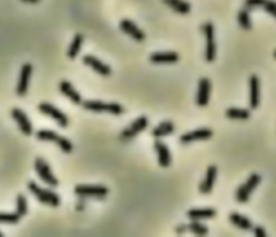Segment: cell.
I'll return each mask as SVG.
<instances>
[{
	"instance_id": "4316f807",
	"label": "cell",
	"mask_w": 276,
	"mask_h": 237,
	"mask_svg": "<svg viewBox=\"0 0 276 237\" xmlns=\"http://www.w3.org/2000/svg\"><path fill=\"white\" fill-rule=\"evenodd\" d=\"M225 117L231 120H248L250 118V110L241 108H229L225 110Z\"/></svg>"
},
{
	"instance_id": "9a60e30c",
	"label": "cell",
	"mask_w": 276,
	"mask_h": 237,
	"mask_svg": "<svg viewBox=\"0 0 276 237\" xmlns=\"http://www.w3.org/2000/svg\"><path fill=\"white\" fill-rule=\"evenodd\" d=\"M11 116L16 123H18L20 130L24 135L30 136L32 134L31 122L29 121L27 114L25 112L21 110L20 108H14L11 111Z\"/></svg>"
},
{
	"instance_id": "f546056e",
	"label": "cell",
	"mask_w": 276,
	"mask_h": 237,
	"mask_svg": "<svg viewBox=\"0 0 276 237\" xmlns=\"http://www.w3.org/2000/svg\"><path fill=\"white\" fill-rule=\"evenodd\" d=\"M28 211V206H27V199L25 196L20 194L16 198V214H18L21 218L25 216Z\"/></svg>"
},
{
	"instance_id": "1f68e13d",
	"label": "cell",
	"mask_w": 276,
	"mask_h": 237,
	"mask_svg": "<svg viewBox=\"0 0 276 237\" xmlns=\"http://www.w3.org/2000/svg\"><path fill=\"white\" fill-rule=\"evenodd\" d=\"M253 232L257 237H266V232L264 230V227L261 225H257L253 227Z\"/></svg>"
},
{
	"instance_id": "cb8c5ba5",
	"label": "cell",
	"mask_w": 276,
	"mask_h": 237,
	"mask_svg": "<svg viewBox=\"0 0 276 237\" xmlns=\"http://www.w3.org/2000/svg\"><path fill=\"white\" fill-rule=\"evenodd\" d=\"M229 220L233 225L241 228V230L250 231V230H253V227H254L253 222H251L247 217L243 216L241 214H238V212H232V214L229 216Z\"/></svg>"
},
{
	"instance_id": "603a6c76",
	"label": "cell",
	"mask_w": 276,
	"mask_h": 237,
	"mask_svg": "<svg viewBox=\"0 0 276 237\" xmlns=\"http://www.w3.org/2000/svg\"><path fill=\"white\" fill-rule=\"evenodd\" d=\"M174 132H175V124L173 123V122L172 121H164L152 129L151 135H152V137L159 139V138L172 135Z\"/></svg>"
},
{
	"instance_id": "7a4b0ae2",
	"label": "cell",
	"mask_w": 276,
	"mask_h": 237,
	"mask_svg": "<svg viewBox=\"0 0 276 237\" xmlns=\"http://www.w3.org/2000/svg\"><path fill=\"white\" fill-rule=\"evenodd\" d=\"M83 108L93 112H108L113 116H121L125 112L123 106L117 103H104L101 101H85L82 103Z\"/></svg>"
},
{
	"instance_id": "7c38bea8",
	"label": "cell",
	"mask_w": 276,
	"mask_h": 237,
	"mask_svg": "<svg viewBox=\"0 0 276 237\" xmlns=\"http://www.w3.org/2000/svg\"><path fill=\"white\" fill-rule=\"evenodd\" d=\"M120 29L137 42H143L146 39V35L143 29H141L134 22L128 19H123L120 22Z\"/></svg>"
},
{
	"instance_id": "5bb4252c",
	"label": "cell",
	"mask_w": 276,
	"mask_h": 237,
	"mask_svg": "<svg viewBox=\"0 0 276 237\" xmlns=\"http://www.w3.org/2000/svg\"><path fill=\"white\" fill-rule=\"evenodd\" d=\"M82 62L86 66L91 67L93 70H95L97 73H100L101 76L107 77L111 75V68L110 66H108L107 64H105L104 62H102L101 60L97 59V57L93 56V55H84L82 57Z\"/></svg>"
},
{
	"instance_id": "836d02e7",
	"label": "cell",
	"mask_w": 276,
	"mask_h": 237,
	"mask_svg": "<svg viewBox=\"0 0 276 237\" xmlns=\"http://www.w3.org/2000/svg\"><path fill=\"white\" fill-rule=\"evenodd\" d=\"M21 2L28 3V4H37V3L40 2V0H21Z\"/></svg>"
},
{
	"instance_id": "e575fe53",
	"label": "cell",
	"mask_w": 276,
	"mask_h": 237,
	"mask_svg": "<svg viewBox=\"0 0 276 237\" xmlns=\"http://www.w3.org/2000/svg\"><path fill=\"white\" fill-rule=\"evenodd\" d=\"M273 56H274V59H275V60H276V50H275V51H274V54H273Z\"/></svg>"
},
{
	"instance_id": "4dcf8cb0",
	"label": "cell",
	"mask_w": 276,
	"mask_h": 237,
	"mask_svg": "<svg viewBox=\"0 0 276 237\" xmlns=\"http://www.w3.org/2000/svg\"><path fill=\"white\" fill-rule=\"evenodd\" d=\"M21 217L14 212V214H8V212H0V223L6 224H15L20 221Z\"/></svg>"
},
{
	"instance_id": "9c48e42d",
	"label": "cell",
	"mask_w": 276,
	"mask_h": 237,
	"mask_svg": "<svg viewBox=\"0 0 276 237\" xmlns=\"http://www.w3.org/2000/svg\"><path fill=\"white\" fill-rule=\"evenodd\" d=\"M148 125H149L148 118L145 117V116H142L140 118H137L133 122V123H131V125H129L128 127L123 129L122 133H121V135H120V137L124 140L132 139L133 137L137 136L140 133L146 130V128L148 127Z\"/></svg>"
},
{
	"instance_id": "6da1fadb",
	"label": "cell",
	"mask_w": 276,
	"mask_h": 237,
	"mask_svg": "<svg viewBox=\"0 0 276 237\" xmlns=\"http://www.w3.org/2000/svg\"><path fill=\"white\" fill-rule=\"evenodd\" d=\"M28 190L31 192L32 195L35 196V198H37V200L40 203L45 204V205L52 206V207L60 206L61 199L55 192L48 189H42L41 186H39L34 181H30L28 183Z\"/></svg>"
},
{
	"instance_id": "d6986e66",
	"label": "cell",
	"mask_w": 276,
	"mask_h": 237,
	"mask_svg": "<svg viewBox=\"0 0 276 237\" xmlns=\"http://www.w3.org/2000/svg\"><path fill=\"white\" fill-rule=\"evenodd\" d=\"M149 61L153 64H174L179 61V54L168 52H154L149 56Z\"/></svg>"
},
{
	"instance_id": "484cf974",
	"label": "cell",
	"mask_w": 276,
	"mask_h": 237,
	"mask_svg": "<svg viewBox=\"0 0 276 237\" xmlns=\"http://www.w3.org/2000/svg\"><path fill=\"white\" fill-rule=\"evenodd\" d=\"M83 40H84V38L81 34L75 35L74 39H72V41L68 48V51H67V56L69 57V59L74 60L78 56V54L81 51V48H82Z\"/></svg>"
},
{
	"instance_id": "4fadbf2b",
	"label": "cell",
	"mask_w": 276,
	"mask_h": 237,
	"mask_svg": "<svg viewBox=\"0 0 276 237\" xmlns=\"http://www.w3.org/2000/svg\"><path fill=\"white\" fill-rule=\"evenodd\" d=\"M212 91V83L208 78H201L199 81L198 94L196 98V103L199 107H206L209 104V96Z\"/></svg>"
},
{
	"instance_id": "e0dca14e",
	"label": "cell",
	"mask_w": 276,
	"mask_h": 237,
	"mask_svg": "<svg viewBox=\"0 0 276 237\" xmlns=\"http://www.w3.org/2000/svg\"><path fill=\"white\" fill-rule=\"evenodd\" d=\"M154 150L158 155V163L161 167L167 168L172 164V154H170L169 148L163 143L160 140L154 141Z\"/></svg>"
},
{
	"instance_id": "ac0fdd59",
	"label": "cell",
	"mask_w": 276,
	"mask_h": 237,
	"mask_svg": "<svg viewBox=\"0 0 276 237\" xmlns=\"http://www.w3.org/2000/svg\"><path fill=\"white\" fill-rule=\"evenodd\" d=\"M249 106L250 109H257L260 105V79L253 75L249 79Z\"/></svg>"
},
{
	"instance_id": "44dd1931",
	"label": "cell",
	"mask_w": 276,
	"mask_h": 237,
	"mask_svg": "<svg viewBox=\"0 0 276 237\" xmlns=\"http://www.w3.org/2000/svg\"><path fill=\"white\" fill-rule=\"evenodd\" d=\"M60 91L61 93L66 96L69 101H71L74 104L76 105H81L83 102H82V97H81V95L78 93L77 89L72 86V84L70 82H68V81H62V82L60 83Z\"/></svg>"
},
{
	"instance_id": "7402d4cb",
	"label": "cell",
	"mask_w": 276,
	"mask_h": 237,
	"mask_svg": "<svg viewBox=\"0 0 276 237\" xmlns=\"http://www.w3.org/2000/svg\"><path fill=\"white\" fill-rule=\"evenodd\" d=\"M187 216L191 220H208L217 216V211L214 208H192L187 212Z\"/></svg>"
},
{
	"instance_id": "30bf717a",
	"label": "cell",
	"mask_w": 276,
	"mask_h": 237,
	"mask_svg": "<svg viewBox=\"0 0 276 237\" xmlns=\"http://www.w3.org/2000/svg\"><path fill=\"white\" fill-rule=\"evenodd\" d=\"M31 73H32L31 64L29 63L24 64L21 68L20 79L18 82V86H16V94H18L20 97H23L27 94Z\"/></svg>"
},
{
	"instance_id": "83f0119b",
	"label": "cell",
	"mask_w": 276,
	"mask_h": 237,
	"mask_svg": "<svg viewBox=\"0 0 276 237\" xmlns=\"http://www.w3.org/2000/svg\"><path fill=\"white\" fill-rule=\"evenodd\" d=\"M187 226H188V230L191 233L196 234L198 236H206L208 234V227L203 223H201L199 220H192V221Z\"/></svg>"
},
{
	"instance_id": "ffe728a7",
	"label": "cell",
	"mask_w": 276,
	"mask_h": 237,
	"mask_svg": "<svg viewBox=\"0 0 276 237\" xmlns=\"http://www.w3.org/2000/svg\"><path fill=\"white\" fill-rule=\"evenodd\" d=\"M246 9L262 8L267 13L276 18V2L274 0H245Z\"/></svg>"
},
{
	"instance_id": "ba28073f",
	"label": "cell",
	"mask_w": 276,
	"mask_h": 237,
	"mask_svg": "<svg viewBox=\"0 0 276 237\" xmlns=\"http://www.w3.org/2000/svg\"><path fill=\"white\" fill-rule=\"evenodd\" d=\"M38 109L40 112L45 114V116L55 120L61 127H67L69 123L67 116L64 112H62L60 109L56 108L55 106L48 103H41L38 106Z\"/></svg>"
},
{
	"instance_id": "d590c367",
	"label": "cell",
	"mask_w": 276,
	"mask_h": 237,
	"mask_svg": "<svg viewBox=\"0 0 276 237\" xmlns=\"http://www.w3.org/2000/svg\"><path fill=\"white\" fill-rule=\"evenodd\" d=\"M3 236H4V235H3V233H2V232H0V237H3Z\"/></svg>"
},
{
	"instance_id": "52a82bcc",
	"label": "cell",
	"mask_w": 276,
	"mask_h": 237,
	"mask_svg": "<svg viewBox=\"0 0 276 237\" xmlns=\"http://www.w3.org/2000/svg\"><path fill=\"white\" fill-rule=\"evenodd\" d=\"M35 169L39 178L41 179L43 182H45L48 185L50 186H58L59 180L58 178L54 176L52 173L51 167L49 166L48 163L42 158H37L35 161Z\"/></svg>"
},
{
	"instance_id": "8992f818",
	"label": "cell",
	"mask_w": 276,
	"mask_h": 237,
	"mask_svg": "<svg viewBox=\"0 0 276 237\" xmlns=\"http://www.w3.org/2000/svg\"><path fill=\"white\" fill-rule=\"evenodd\" d=\"M75 194L82 198H96L104 199L109 193V189L105 185H88V184H79L75 186Z\"/></svg>"
},
{
	"instance_id": "3957f363",
	"label": "cell",
	"mask_w": 276,
	"mask_h": 237,
	"mask_svg": "<svg viewBox=\"0 0 276 237\" xmlns=\"http://www.w3.org/2000/svg\"><path fill=\"white\" fill-rule=\"evenodd\" d=\"M37 139L41 141H51L58 145L64 153H70L74 150V146L67 138L60 136L50 129H40L36 133Z\"/></svg>"
},
{
	"instance_id": "277c9868",
	"label": "cell",
	"mask_w": 276,
	"mask_h": 237,
	"mask_svg": "<svg viewBox=\"0 0 276 237\" xmlns=\"http://www.w3.org/2000/svg\"><path fill=\"white\" fill-rule=\"evenodd\" d=\"M262 180V177L259 174H251L246 182L243 183L239 189L235 192V200H237L241 204H245L249 201L251 193L254 192L256 187L260 184Z\"/></svg>"
},
{
	"instance_id": "8fae6325",
	"label": "cell",
	"mask_w": 276,
	"mask_h": 237,
	"mask_svg": "<svg viewBox=\"0 0 276 237\" xmlns=\"http://www.w3.org/2000/svg\"><path fill=\"white\" fill-rule=\"evenodd\" d=\"M212 136H213V130L204 127V128H199V129L191 130V132L182 134L179 138V140L182 145H188L194 141L207 140Z\"/></svg>"
},
{
	"instance_id": "5b68a950",
	"label": "cell",
	"mask_w": 276,
	"mask_h": 237,
	"mask_svg": "<svg viewBox=\"0 0 276 237\" xmlns=\"http://www.w3.org/2000/svg\"><path fill=\"white\" fill-rule=\"evenodd\" d=\"M203 34L206 37V51L205 60L208 63H212L216 59V42H215V27L213 23L207 22L201 27Z\"/></svg>"
},
{
	"instance_id": "2e32d148",
	"label": "cell",
	"mask_w": 276,
	"mask_h": 237,
	"mask_svg": "<svg viewBox=\"0 0 276 237\" xmlns=\"http://www.w3.org/2000/svg\"><path fill=\"white\" fill-rule=\"evenodd\" d=\"M217 175H218L217 166L210 165V166L207 167L204 180H202V182L200 183V186H199L200 193L207 195V194H209L210 192L213 191L215 182H216V179H217Z\"/></svg>"
},
{
	"instance_id": "d4e9b609",
	"label": "cell",
	"mask_w": 276,
	"mask_h": 237,
	"mask_svg": "<svg viewBox=\"0 0 276 237\" xmlns=\"http://www.w3.org/2000/svg\"><path fill=\"white\" fill-rule=\"evenodd\" d=\"M163 3L176 13L186 15L191 12V5L186 0H163Z\"/></svg>"
},
{
	"instance_id": "f1b7e54d",
	"label": "cell",
	"mask_w": 276,
	"mask_h": 237,
	"mask_svg": "<svg viewBox=\"0 0 276 237\" xmlns=\"http://www.w3.org/2000/svg\"><path fill=\"white\" fill-rule=\"evenodd\" d=\"M238 22L240 26L244 30H250L253 27V24H251V20L249 16V12L247 9H242L240 10L238 14Z\"/></svg>"
},
{
	"instance_id": "d6a6232c",
	"label": "cell",
	"mask_w": 276,
	"mask_h": 237,
	"mask_svg": "<svg viewBox=\"0 0 276 237\" xmlns=\"http://www.w3.org/2000/svg\"><path fill=\"white\" fill-rule=\"evenodd\" d=\"M187 230H188V226H187V225H181V226H179V227H177V228H176V232H177L178 234H182V233L186 232Z\"/></svg>"
}]
</instances>
